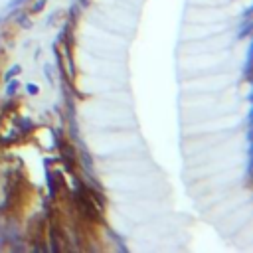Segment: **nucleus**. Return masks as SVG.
<instances>
[{
	"label": "nucleus",
	"mask_w": 253,
	"mask_h": 253,
	"mask_svg": "<svg viewBox=\"0 0 253 253\" xmlns=\"http://www.w3.org/2000/svg\"><path fill=\"white\" fill-rule=\"evenodd\" d=\"M75 204H77V208H79V211H81L83 217L93 219V221L99 219V204H97L95 196H93L91 192H87L85 188H81V190L77 192Z\"/></svg>",
	"instance_id": "f257e3e1"
}]
</instances>
